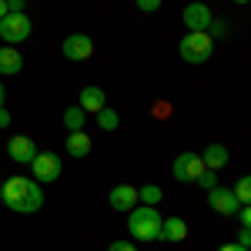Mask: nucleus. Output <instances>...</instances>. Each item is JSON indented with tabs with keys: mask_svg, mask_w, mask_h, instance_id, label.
<instances>
[{
	"mask_svg": "<svg viewBox=\"0 0 251 251\" xmlns=\"http://www.w3.org/2000/svg\"><path fill=\"white\" fill-rule=\"evenodd\" d=\"M60 54L67 60H91L94 40H91V34H71V37H64V44H60Z\"/></svg>",
	"mask_w": 251,
	"mask_h": 251,
	"instance_id": "nucleus-7",
	"label": "nucleus"
},
{
	"mask_svg": "<svg viewBox=\"0 0 251 251\" xmlns=\"http://www.w3.org/2000/svg\"><path fill=\"white\" fill-rule=\"evenodd\" d=\"M234 245H241V248H248V245H251V231H248V228L238 231V241H234Z\"/></svg>",
	"mask_w": 251,
	"mask_h": 251,
	"instance_id": "nucleus-25",
	"label": "nucleus"
},
{
	"mask_svg": "<svg viewBox=\"0 0 251 251\" xmlns=\"http://www.w3.org/2000/svg\"><path fill=\"white\" fill-rule=\"evenodd\" d=\"M137 10L141 14H154V10H161V0H134Z\"/></svg>",
	"mask_w": 251,
	"mask_h": 251,
	"instance_id": "nucleus-22",
	"label": "nucleus"
},
{
	"mask_svg": "<svg viewBox=\"0 0 251 251\" xmlns=\"http://www.w3.org/2000/svg\"><path fill=\"white\" fill-rule=\"evenodd\" d=\"M0 201H3L10 211H17V214H34V211L44 208V188H40L34 177H20V174H14V177L3 181Z\"/></svg>",
	"mask_w": 251,
	"mask_h": 251,
	"instance_id": "nucleus-1",
	"label": "nucleus"
},
{
	"mask_svg": "<svg viewBox=\"0 0 251 251\" xmlns=\"http://www.w3.org/2000/svg\"><path fill=\"white\" fill-rule=\"evenodd\" d=\"M117 124H121V117H117L114 107H100L97 111V127L100 131H117Z\"/></svg>",
	"mask_w": 251,
	"mask_h": 251,
	"instance_id": "nucleus-19",
	"label": "nucleus"
},
{
	"mask_svg": "<svg viewBox=\"0 0 251 251\" xmlns=\"http://www.w3.org/2000/svg\"><path fill=\"white\" fill-rule=\"evenodd\" d=\"M231 194L238 198V204H251V177H248V174L238 177V184L231 188Z\"/></svg>",
	"mask_w": 251,
	"mask_h": 251,
	"instance_id": "nucleus-20",
	"label": "nucleus"
},
{
	"mask_svg": "<svg viewBox=\"0 0 251 251\" xmlns=\"http://www.w3.org/2000/svg\"><path fill=\"white\" fill-rule=\"evenodd\" d=\"M7 14H10V7H7V0H0V20L7 17Z\"/></svg>",
	"mask_w": 251,
	"mask_h": 251,
	"instance_id": "nucleus-28",
	"label": "nucleus"
},
{
	"mask_svg": "<svg viewBox=\"0 0 251 251\" xmlns=\"http://www.w3.org/2000/svg\"><path fill=\"white\" fill-rule=\"evenodd\" d=\"M0 194H3V181H0Z\"/></svg>",
	"mask_w": 251,
	"mask_h": 251,
	"instance_id": "nucleus-31",
	"label": "nucleus"
},
{
	"mask_svg": "<svg viewBox=\"0 0 251 251\" xmlns=\"http://www.w3.org/2000/svg\"><path fill=\"white\" fill-rule=\"evenodd\" d=\"M107 251H137V248H134V241H114Z\"/></svg>",
	"mask_w": 251,
	"mask_h": 251,
	"instance_id": "nucleus-24",
	"label": "nucleus"
},
{
	"mask_svg": "<svg viewBox=\"0 0 251 251\" xmlns=\"http://www.w3.org/2000/svg\"><path fill=\"white\" fill-rule=\"evenodd\" d=\"M218 251H248V248H241V245H234V241H231V245H221Z\"/></svg>",
	"mask_w": 251,
	"mask_h": 251,
	"instance_id": "nucleus-27",
	"label": "nucleus"
},
{
	"mask_svg": "<svg viewBox=\"0 0 251 251\" xmlns=\"http://www.w3.org/2000/svg\"><path fill=\"white\" fill-rule=\"evenodd\" d=\"M64 148H67V154H71V157H87L94 144H91V134H87V131H67Z\"/></svg>",
	"mask_w": 251,
	"mask_h": 251,
	"instance_id": "nucleus-14",
	"label": "nucleus"
},
{
	"mask_svg": "<svg viewBox=\"0 0 251 251\" xmlns=\"http://www.w3.org/2000/svg\"><path fill=\"white\" fill-rule=\"evenodd\" d=\"M234 214L241 218V228H248V225H251V208H248V204H241V208H238Z\"/></svg>",
	"mask_w": 251,
	"mask_h": 251,
	"instance_id": "nucleus-23",
	"label": "nucleus"
},
{
	"mask_svg": "<svg viewBox=\"0 0 251 251\" xmlns=\"http://www.w3.org/2000/svg\"><path fill=\"white\" fill-rule=\"evenodd\" d=\"M30 171H34V181H44V184H50V181H57L60 174H64V161L60 154H50V151H37L34 161H30Z\"/></svg>",
	"mask_w": 251,
	"mask_h": 251,
	"instance_id": "nucleus-5",
	"label": "nucleus"
},
{
	"mask_svg": "<svg viewBox=\"0 0 251 251\" xmlns=\"http://www.w3.org/2000/svg\"><path fill=\"white\" fill-rule=\"evenodd\" d=\"M177 54L184 64H204L214 54V40L208 37V30H188L177 40Z\"/></svg>",
	"mask_w": 251,
	"mask_h": 251,
	"instance_id": "nucleus-3",
	"label": "nucleus"
},
{
	"mask_svg": "<svg viewBox=\"0 0 251 251\" xmlns=\"http://www.w3.org/2000/svg\"><path fill=\"white\" fill-rule=\"evenodd\" d=\"M181 20H184V27H188V30H208V27H211V20H214V14H211V7H208V3L191 0V3L184 7Z\"/></svg>",
	"mask_w": 251,
	"mask_h": 251,
	"instance_id": "nucleus-8",
	"label": "nucleus"
},
{
	"mask_svg": "<svg viewBox=\"0 0 251 251\" xmlns=\"http://www.w3.org/2000/svg\"><path fill=\"white\" fill-rule=\"evenodd\" d=\"M208 208H214V211L225 214V218H231L241 204H238V198L231 194V188H221V184H218V188L208 191Z\"/></svg>",
	"mask_w": 251,
	"mask_h": 251,
	"instance_id": "nucleus-9",
	"label": "nucleus"
},
{
	"mask_svg": "<svg viewBox=\"0 0 251 251\" xmlns=\"http://www.w3.org/2000/svg\"><path fill=\"white\" fill-rule=\"evenodd\" d=\"M198 157H201V164H204L208 171H218V168H225V164L231 161V154H228L225 144H208L204 154H198Z\"/></svg>",
	"mask_w": 251,
	"mask_h": 251,
	"instance_id": "nucleus-15",
	"label": "nucleus"
},
{
	"mask_svg": "<svg viewBox=\"0 0 251 251\" xmlns=\"http://www.w3.org/2000/svg\"><path fill=\"white\" fill-rule=\"evenodd\" d=\"M234 3H248V0H234Z\"/></svg>",
	"mask_w": 251,
	"mask_h": 251,
	"instance_id": "nucleus-30",
	"label": "nucleus"
},
{
	"mask_svg": "<svg viewBox=\"0 0 251 251\" xmlns=\"http://www.w3.org/2000/svg\"><path fill=\"white\" fill-rule=\"evenodd\" d=\"M30 30H34V24L27 14H7V17L0 20V40L7 44V47H17L24 40L30 37Z\"/></svg>",
	"mask_w": 251,
	"mask_h": 251,
	"instance_id": "nucleus-4",
	"label": "nucleus"
},
{
	"mask_svg": "<svg viewBox=\"0 0 251 251\" xmlns=\"http://www.w3.org/2000/svg\"><path fill=\"white\" fill-rule=\"evenodd\" d=\"M7 124H10V111H7V107H0V127H7Z\"/></svg>",
	"mask_w": 251,
	"mask_h": 251,
	"instance_id": "nucleus-26",
	"label": "nucleus"
},
{
	"mask_svg": "<svg viewBox=\"0 0 251 251\" xmlns=\"http://www.w3.org/2000/svg\"><path fill=\"white\" fill-rule=\"evenodd\" d=\"M161 198H164V191H161L157 184H144V188H137V204L157 208V204H161Z\"/></svg>",
	"mask_w": 251,
	"mask_h": 251,
	"instance_id": "nucleus-17",
	"label": "nucleus"
},
{
	"mask_svg": "<svg viewBox=\"0 0 251 251\" xmlns=\"http://www.w3.org/2000/svg\"><path fill=\"white\" fill-rule=\"evenodd\" d=\"M194 184H201V188H208V191H211V188H218V174L204 168V171H201V177H198Z\"/></svg>",
	"mask_w": 251,
	"mask_h": 251,
	"instance_id": "nucleus-21",
	"label": "nucleus"
},
{
	"mask_svg": "<svg viewBox=\"0 0 251 251\" xmlns=\"http://www.w3.org/2000/svg\"><path fill=\"white\" fill-rule=\"evenodd\" d=\"M7 154L14 157L17 164H30V161H34V154H37V144H34L30 137L17 134V137H10V144H7Z\"/></svg>",
	"mask_w": 251,
	"mask_h": 251,
	"instance_id": "nucleus-12",
	"label": "nucleus"
},
{
	"mask_svg": "<svg viewBox=\"0 0 251 251\" xmlns=\"http://www.w3.org/2000/svg\"><path fill=\"white\" fill-rule=\"evenodd\" d=\"M188 238V221L184 218H161V234H157V241H171V245H177V241H184Z\"/></svg>",
	"mask_w": 251,
	"mask_h": 251,
	"instance_id": "nucleus-11",
	"label": "nucleus"
},
{
	"mask_svg": "<svg viewBox=\"0 0 251 251\" xmlns=\"http://www.w3.org/2000/svg\"><path fill=\"white\" fill-rule=\"evenodd\" d=\"M127 234L134 241H157L161 234V211L148 204H134L127 211Z\"/></svg>",
	"mask_w": 251,
	"mask_h": 251,
	"instance_id": "nucleus-2",
	"label": "nucleus"
},
{
	"mask_svg": "<svg viewBox=\"0 0 251 251\" xmlns=\"http://www.w3.org/2000/svg\"><path fill=\"white\" fill-rule=\"evenodd\" d=\"M77 107L84 111V114H97L100 107H107V94H104L97 84H87V87L80 91V97H77Z\"/></svg>",
	"mask_w": 251,
	"mask_h": 251,
	"instance_id": "nucleus-10",
	"label": "nucleus"
},
{
	"mask_svg": "<svg viewBox=\"0 0 251 251\" xmlns=\"http://www.w3.org/2000/svg\"><path fill=\"white\" fill-rule=\"evenodd\" d=\"M201 171H204V164H201V157L194 154V151L177 154V157H174V164H171V174L177 177V181H184V184H194V181L201 177Z\"/></svg>",
	"mask_w": 251,
	"mask_h": 251,
	"instance_id": "nucleus-6",
	"label": "nucleus"
},
{
	"mask_svg": "<svg viewBox=\"0 0 251 251\" xmlns=\"http://www.w3.org/2000/svg\"><path fill=\"white\" fill-rule=\"evenodd\" d=\"M84 121H87V114L80 111L77 104H71V107L64 111V127H67V131H84Z\"/></svg>",
	"mask_w": 251,
	"mask_h": 251,
	"instance_id": "nucleus-18",
	"label": "nucleus"
},
{
	"mask_svg": "<svg viewBox=\"0 0 251 251\" xmlns=\"http://www.w3.org/2000/svg\"><path fill=\"white\" fill-rule=\"evenodd\" d=\"M3 97H7V91H3V80H0V107H3Z\"/></svg>",
	"mask_w": 251,
	"mask_h": 251,
	"instance_id": "nucleus-29",
	"label": "nucleus"
},
{
	"mask_svg": "<svg viewBox=\"0 0 251 251\" xmlns=\"http://www.w3.org/2000/svg\"><path fill=\"white\" fill-rule=\"evenodd\" d=\"M24 57L17 47H0V74H20Z\"/></svg>",
	"mask_w": 251,
	"mask_h": 251,
	"instance_id": "nucleus-16",
	"label": "nucleus"
},
{
	"mask_svg": "<svg viewBox=\"0 0 251 251\" xmlns=\"http://www.w3.org/2000/svg\"><path fill=\"white\" fill-rule=\"evenodd\" d=\"M107 204H111L114 211H131V208L137 204V188H131V184H117V188H111Z\"/></svg>",
	"mask_w": 251,
	"mask_h": 251,
	"instance_id": "nucleus-13",
	"label": "nucleus"
}]
</instances>
